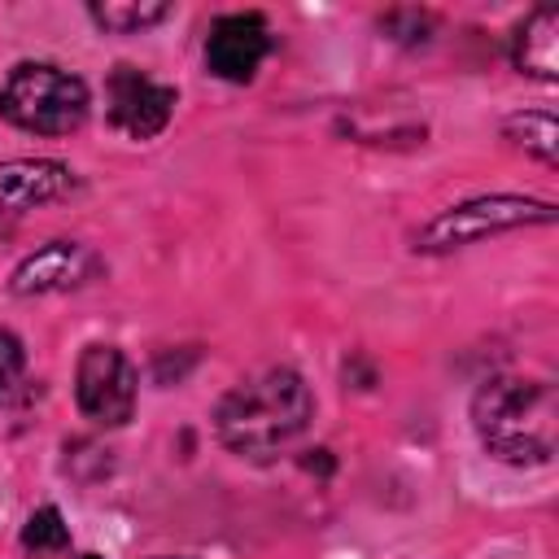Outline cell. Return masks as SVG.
Listing matches in <instances>:
<instances>
[{
	"mask_svg": "<svg viewBox=\"0 0 559 559\" xmlns=\"http://www.w3.org/2000/svg\"><path fill=\"white\" fill-rule=\"evenodd\" d=\"M314 415V397L293 367H266L240 380L214 411V432L231 454L266 459L293 445Z\"/></svg>",
	"mask_w": 559,
	"mask_h": 559,
	"instance_id": "1",
	"label": "cell"
},
{
	"mask_svg": "<svg viewBox=\"0 0 559 559\" xmlns=\"http://www.w3.org/2000/svg\"><path fill=\"white\" fill-rule=\"evenodd\" d=\"M472 424L480 445L511 467H542L559 437V397L550 380L493 376L472 397Z\"/></svg>",
	"mask_w": 559,
	"mask_h": 559,
	"instance_id": "2",
	"label": "cell"
},
{
	"mask_svg": "<svg viewBox=\"0 0 559 559\" xmlns=\"http://www.w3.org/2000/svg\"><path fill=\"white\" fill-rule=\"evenodd\" d=\"M87 83L52 61H17L0 83V114L35 135H70L87 118Z\"/></svg>",
	"mask_w": 559,
	"mask_h": 559,
	"instance_id": "3",
	"label": "cell"
},
{
	"mask_svg": "<svg viewBox=\"0 0 559 559\" xmlns=\"http://www.w3.org/2000/svg\"><path fill=\"white\" fill-rule=\"evenodd\" d=\"M533 223H555V205L550 201H533V197H472L463 205L441 210L437 218H428L415 231V249L419 253H450L463 245H476L485 236L511 231V227H533Z\"/></svg>",
	"mask_w": 559,
	"mask_h": 559,
	"instance_id": "4",
	"label": "cell"
},
{
	"mask_svg": "<svg viewBox=\"0 0 559 559\" xmlns=\"http://www.w3.org/2000/svg\"><path fill=\"white\" fill-rule=\"evenodd\" d=\"M135 367L118 345H87L79 354V371H74V397L79 411L100 424V428H118L131 419L135 411Z\"/></svg>",
	"mask_w": 559,
	"mask_h": 559,
	"instance_id": "5",
	"label": "cell"
},
{
	"mask_svg": "<svg viewBox=\"0 0 559 559\" xmlns=\"http://www.w3.org/2000/svg\"><path fill=\"white\" fill-rule=\"evenodd\" d=\"M105 100H109V122L118 131H127L131 140H153L170 122L175 87L148 79L135 66H114L109 83H105Z\"/></svg>",
	"mask_w": 559,
	"mask_h": 559,
	"instance_id": "6",
	"label": "cell"
},
{
	"mask_svg": "<svg viewBox=\"0 0 559 559\" xmlns=\"http://www.w3.org/2000/svg\"><path fill=\"white\" fill-rule=\"evenodd\" d=\"M92 275H100V258L79 245V240H48L35 253H26L13 275H9V293L17 297H44V293H66L87 284Z\"/></svg>",
	"mask_w": 559,
	"mask_h": 559,
	"instance_id": "7",
	"label": "cell"
},
{
	"mask_svg": "<svg viewBox=\"0 0 559 559\" xmlns=\"http://www.w3.org/2000/svg\"><path fill=\"white\" fill-rule=\"evenodd\" d=\"M266 52H271V31L262 13H227L210 26L205 61L227 83H249L266 61Z\"/></svg>",
	"mask_w": 559,
	"mask_h": 559,
	"instance_id": "8",
	"label": "cell"
},
{
	"mask_svg": "<svg viewBox=\"0 0 559 559\" xmlns=\"http://www.w3.org/2000/svg\"><path fill=\"white\" fill-rule=\"evenodd\" d=\"M74 188V170L52 157H17L0 166V214L48 205Z\"/></svg>",
	"mask_w": 559,
	"mask_h": 559,
	"instance_id": "9",
	"label": "cell"
},
{
	"mask_svg": "<svg viewBox=\"0 0 559 559\" xmlns=\"http://www.w3.org/2000/svg\"><path fill=\"white\" fill-rule=\"evenodd\" d=\"M511 61L528 79H559V9H533L511 35Z\"/></svg>",
	"mask_w": 559,
	"mask_h": 559,
	"instance_id": "10",
	"label": "cell"
},
{
	"mask_svg": "<svg viewBox=\"0 0 559 559\" xmlns=\"http://www.w3.org/2000/svg\"><path fill=\"white\" fill-rule=\"evenodd\" d=\"M502 131H507V140H515L524 153L542 157L546 166L559 162V127H555V114H546V109H524V114H511V118L502 122Z\"/></svg>",
	"mask_w": 559,
	"mask_h": 559,
	"instance_id": "11",
	"label": "cell"
},
{
	"mask_svg": "<svg viewBox=\"0 0 559 559\" xmlns=\"http://www.w3.org/2000/svg\"><path fill=\"white\" fill-rule=\"evenodd\" d=\"M92 22L105 26V31H144L162 17H170V4H157V0H131V4H87Z\"/></svg>",
	"mask_w": 559,
	"mask_h": 559,
	"instance_id": "12",
	"label": "cell"
},
{
	"mask_svg": "<svg viewBox=\"0 0 559 559\" xmlns=\"http://www.w3.org/2000/svg\"><path fill=\"white\" fill-rule=\"evenodd\" d=\"M22 546L35 550V555L66 550V546H70V528H66L61 511H57V507H39V511H31V520H26V528H22Z\"/></svg>",
	"mask_w": 559,
	"mask_h": 559,
	"instance_id": "13",
	"label": "cell"
},
{
	"mask_svg": "<svg viewBox=\"0 0 559 559\" xmlns=\"http://www.w3.org/2000/svg\"><path fill=\"white\" fill-rule=\"evenodd\" d=\"M22 362H26L22 341H17L13 332H0V393L22 376Z\"/></svg>",
	"mask_w": 559,
	"mask_h": 559,
	"instance_id": "14",
	"label": "cell"
},
{
	"mask_svg": "<svg viewBox=\"0 0 559 559\" xmlns=\"http://www.w3.org/2000/svg\"><path fill=\"white\" fill-rule=\"evenodd\" d=\"M74 559H100V555H74Z\"/></svg>",
	"mask_w": 559,
	"mask_h": 559,
	"instance_id": "15",
	"label": "cell"
},
{
	"mask_svg": "<svg viewBox=\"0 0 559 559\" xmlns=\"http://www.w3.org/2000/svg\"><path fill=\"white\" fill-rule=\"evenodd\" d=\"M162 559H170V555H162Z\"/></svg>",
	"mask_w": 559,
	"mask_h": 559,
	"instance_id": "16",
	"label": "cell"
}]
</instances>
